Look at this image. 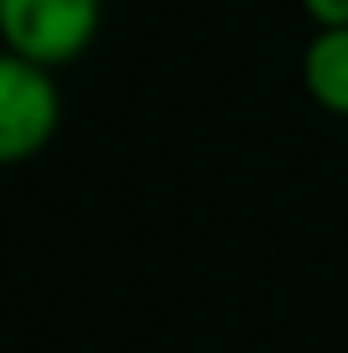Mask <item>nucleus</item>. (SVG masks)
<instances>
[{
	"label": "nucleus",
	"mask_w": 348,
	"mask_h": 353,
	"mask_svg": "<svg viewBox=\"0 0 348 353\" xmlns=\"http://www.w3.org/2000/svg\"><path fill=\"white\" fill-rule=\"evenodd\" d=\"M98 0H0V36L10 57L62 67L88 52L98 31Z\"/></svg>",
	"instance_id": "nucleus-1"
},
{
	"label": "nucleus",
	"mask_w": 348,
	"mask_h": 353,
	"mask_svg": "<svg viewBox=\"0 0 348 353\" xmlns=\"http://www.w3.org/2000/svg\"><path fill=\"white\" fill-rule=\"evenodd\" d=\"M62 123V92L52 67H36L26 57H0V164H26L52 143Z\"/></svg>",
	"instance_id": "nucleus-2"
},
{
	"label": "nucleus",
	"mask_w": 348,
	"mask_h": 353,
	"mask_svg": "<svg viewBox=\"0 0 348 353\" xmlns=\"http://www.w3.org/2000/svg\"><path fill=\"white\" fill-rule=\"evenodd\" d=\"M303 82L318 108L348 118V26L318 31L303 52Z\"/></svg>",
	"instance_id": "nucleus-3"
},
{
	"label": "nucleus",
	"mask_w": 348,
	"mask_h": 353,
	"mask_svg": "<svg viewBox=\"0 0 348 353\" xmlns=\"http://www.w3.org/2000/svg\"><path fill=\"white\" fill-rule=\"evenodd\" d=\"M303 10L313 16L318 31H338V26H348V0H303Z\"/></svg>",
	"instance_id": "nucleus-4"
}]
</instances>
